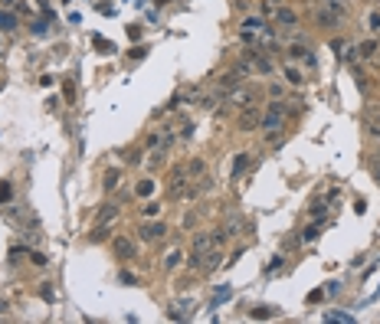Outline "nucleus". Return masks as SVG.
<instances>
[{"label": "nucleus", "instance_id": "nucleus-1", "mask_svg": "<svg viewBox=\"0 0 380 324\" xmlns=\"http://www.w3.org/2000/svg\"><path fill=\"white\" fill-rule=\"evenodd\" d=\"M285 125H288V118H285V115H276V111H262L259 128H262V135H266V144L276 141V138H282V135H285Z\"/></svg>", "mask_w": 380, "mask_h": 324}, {"label": "nucleus", "instance_id": "nucleus-2", "mask_svg": "<svg viewBox=\"0 0 380 324\" xmlns=\"http://www.w3.org/2000/svg\"><path fill=\"white\" fill-rule=\"evenodd\" d=\"M187 187H190L187 167L177 164L174 170H171V177H167V197H171V200H184V197H187Z\"/></svg>", "mask_w": 380, "mask_h": 324}, {"label": "nucleus", "instance_id": "nucleus-3", "mask_svg": "<svg viewBox=\"0 0 380 324\" xmlns=\"http://www.w3.org/2000/svg\"><path fill=\"white\" fill-rule=\"evenodd\" d=\"M256 98H259V88L253 85H236L226 92V105H233V108H249V105H256Z\"/></svg>", "mask_w": 380, "mask_h": 324}, {"label": "nucleus", "instance_id": "nucleus-4", "mask_svg": "<svg viewBox=\"0 0 380 324\" xmlns=\"http://www.w3.org/2000/svg\"><path fill=\"white\" fill-rule=\"evenodd\" d=\"M167 236V223L164 220H144L141 226H138V239L141 243H158V239Z\"/></svg>", "mask_w": 380, "mask_h": 324}, {"label": "nucleus", "instance_id": "nucleus-5", "mask_svg": "<svg viewBox=\"0 0 380 324\" xmlns=\"http://www.w3.org/2000/svg\"><path fill=\"white\" fill-rule=\"evenodd\" d=\"M259 121H262V111L256 108V105L239 108V115H236V128H239V131H256V128H259Z\"/></svg>", "mask_w": 380, "mask_h": 324}, {"label": "nucleus", "instance_id": "nucleus-6", "mask_svg": "<svg viewBox=\"0 0 380 324\" xmlns=\"http://www.w3.org/2000/svg\"><path fill=\"white\" fill-rule=\"evenodd\" d=\"M111 252H115V259H135L138 255V245H135V239L131 236H115L111 239Z\"/></svg>", "mask_w": 380, "mask_h": 324}, {"label": "nucleus", "instance_id": "nucleus-7", "mask_svg": "<svg viewBox=\"0 0 380 324\" xmlns=\"http://www.w3.org/2000/svg\"><path fill=\"white\" fill-rule=\"evenodd\" d=\"M279 72H282V79L288 82V85H295V88L305 85V72H301V66H295V63H282V66H279Z\"/></svg>", "mask_w": 380, "mask_h": 324}, {"label": "nucleus", "instance_id": "nucleus-8", "mask_svg": "<svg viewBox=\"0 0 380 324\" xmlns=\"http://www.w3.org/2000/svg\"><path fill=\"white\" fill-rule=\"evenodd\" d=\"M253 167V151H239L236 158H233V170H230V180H239Z\"/></svg>", "mask_w": 380, "mask_h": 324}, {"label": "nucleus", "instance_id": "nucleus-9", "mask_svg": "<svg viewBox=\"0 0 380 324\" xmlns=\"http://www.w3.org/2000/svg\"><path fill=\"white\" fill-rule=\"evenodd\" d=\"M20 30V13L16 10H10V7H0V33H16Z\"/></svg>", "mask_w": 380, "mask_h": 324}, {"label": "nucleus", "instance_id": "nucleus-10", "mask_svg": "<svg viewBox=\"0 0 380 324\" xmlns=\"http://www.w3.org/2000/svg\"><path fill=\"white\" fill-rule=\"evenodd\" d=\"M223 102H226V88H220V85H216L213 92H206V95H200V98H197V105H200V108H206V111H213L216 105H223Z\"/></svg>", "mask_w": 380, "mask_h": 324}, {"label": "nucleus", "instance_id": "nucleus-11", "mask_svg": "<svg viewBox=\"0 0 380 324\" xmlns=\"http://www.w3.org/2000/svg\"><path fill=\"white\" fill-rule=\"evenodd\" d=\"M220 265H223V252H220V245L206 249V252H203V269H200V272H206V275H210V272H216Z\"/></svg>", "mask_w": 380, "mask_h": 324}, {"label": "nucleus", "instance_id": "nucleus-12", "mask_svg": "<svg viewBox=\"0 0 380 324\" xmlns=\"http://www.w3.org/2000/svg\"><path fill=\"white\" fill-rule=\"evenodd\" d=\"M315 20H318V26H325V30H338L341 23H344V16H338V13H331V10H321L318 7V13H315Z\"/></svg>", "mask_w": 380, "mask_h": 324}, {"label": "nucleus", "instance_id": "nucleus-13", "mask_svg": "<svg viewBox=\"0 0 380 324\" xmlns=\"http://www.w3.org/2000/svg\"><path fill=\"white\" fill-rule=\"evenodd\" d=\"M272 20H276L279 26H285V30H292V26H298V13H295L292 7H279Z\"/></svg>", "mask_w": 380, "mask_h": 324}, {"label": "nucleus", "instance_id": "nucleus-14", "mask_svg": "<svg viewBox=\"0 0 380 324\" xmlns=\"http://www.w3.org/2000/svg\"><path fill=\"white\" fill-rule=\"evenodd\" d=\"M193 252H206L213 249V230H203V233H193V243H190Z\"/></svg>", "mask_w": 380, "mask_h": 324}, {"label": "nucleus", "instance_id": "nucleus-15", "mask_svg": "<svg viewBox=\"0 0 380 324\" xmlns=\"http://www.w3.org/2000/svg\"><path fill=\"white\" fill-rule=\"evenodd\" d=\"M154 190H158V180H154V177H144V180H138L135 197L138 200H151V197H154Z\"/></svg>", "mask_w": 380, "mask_h": 324}, {"label": "nucleus", "instance_id": "nucleus-16", "mask_svg": "<svg viewBox=\"0 0 380 324\" xmlns=\"http://www.w3.org/2000/svg\"><path fill=\"white\" fill-rule=\"evenodd\" d=\"M377 53H380V43L377 40H361V43H357V59H364V63H367V59H374Z\"/></svg>", "mask_w": 380, "mask_h": 324}, {"label": "nucleus", "instance_id": "nucleus-17", "mask_svg": "<svg viewBox=\"0 0 380 324\" xmlns=\"http://www.w3.org/2000/svg\"><path fill=\"white\" fill-rule=\"evenodd\" d=\"M115 216H118V203H105L102 210L95 213V226H108Z\"/></svg>", "mask_w": 380, "mask_h": 324}, {"label": "nucleus", "instance_id": "nucleus-18", "mask_svg": "<svg viewBox=\"0 0 380 324\" xmlns=\"http://www.w3.org/2000/svg\"><path fill=\"white\" fill-rule=\"evenodd\" d=\"M249 318H253V321H269V318H279V308L276 305H256V308L249 311Z\"/></svg>", "mask_w": 380, "mask_h": 324}, {"label": "nucleus", "instance_id": "nucleus-19", "mask_svg": "<svg viewBox=\"0 0 380 324\" xmlns=\"http://www.w3.org/2000/svg\"><path fill=\"white\" fill-rule=\"evenodd\" d=\"M184 167H187V177H190V180H197V177H203V174H206V161H203V158L187 161Z\"/></svg>", "mask_w": 380, "mask_h": 324}, {"label": "nucleus", "instance_id": "nucleus-20", "mask_svg": "<svg viewBox=\"0 0 380 324\" xmlns=\"http://www.w3.org/2000/svg\"><path fill=\"white\" fill-rule=\"evenodd\" d=\"M118 183H121V167H111V170H105V177H102V187L108 190H118Z\"/></svg>", "mask_w": 380, "mask_h": 324}, {"label": "nucleus", "instance_id": "nucleus-21", "mask_svg": "<svg viewBox=\"0 0 380 324\" xmlns=\"http://www.w3.org/2000/svg\"><path fill=\"white\" fill-rule=\"evenodd\" d=\"M161 265H164V272H174L177 265H184V252H181V249H171V252L161 259Z\"/></svg>", "mask_w": 380, "mask_h": 324}, {"label": "nucleus", "instance_id": "nucleus-22", "mask_svg": "<svg viewBox=\"0 0 380 324\" xmlns=\"http://www.w3.org/2000/svg\"><path fill=\"white\" fill-rule=\"evenodd\" d=\"M321 10H331V13L348 20V0H321Z\"/></svg>", "mask_w": 380, "mask_h": 324}, {"label": "nucleus", "instance_id": "nucleus-23", "mask_svg": "<svg viewBox=\"0 0 380 324\" xmlns=\"http://www.w3.org/2000/svg\"><path fill=\"white\" fill-rule=\"evenodd\" d=\"M144 148H148V151H158V148H164V131H161V128H154V131H151V135L144 138Z\"/></svg>", "mask_w": 380, "mask_h": 324}, {"label": "nucleus", "instance_id": "nucleus-24", "mask_svg": "<svg viewBox=\"0 0 380 324\" xmlns=\"http://www.w3.org/2000/svg\"><path fill=\"white\" fill-rule=\"evenodd\" d=\"M318 236H321V223H318V220H311L308 226H305V233H301V239H298V243H315Z\"/></svg>", "mask_w": 380, "mask_h": 324}, {"label": "nucleus", "instance_id": "nucleus-25", "mask_svg": "<svg viewBox=\"0 0 380 324\" xmlns=\"http://www.w3.org/2000/svg\"><path fill=\"white\" fill-rule=\"evenodd\" d=\"M230 295H233V292H230V285H220V288H216V295H213V301H210V308L216 311L220 305H226V301H230Z\"/></svg>", "mask_w": 380, "mask_h": 324}, {"label": "nucleus", "instance_id": "nucleus-26", "mask_svg": "<svg viewBox=\"0 0 380 324\" xmlns=\"http://www.w3.org/2000/svg\"><path fill=\"white\" fill-rule=\"evenodd\" d=\"M167 158V148H158V151H151V158H148V170H158L161 164H164Z\"/></svg>", "mask_w": 380, "mask_h": 324}, {"label": "nucleus", "instance_id": "nucleus-27", "mask_svg": "<svg viewBox=\"0 0 380 324\" xmlns=\"http://www.w3.org/2000/svg\"><path fill=\"white\" fill-rule=\"evenodd\" d=\"M158 216H161V203L148 200V203L141 206V220H158Z\"/></svg>", "mask_w": 380, "mask_h": 324}, {"label": "nucleus", "instance_id": "nucleus-28", "mask_svg": "<svg viewBox=\"0 0 380 324\" xmlns=\"http://www.w3.org/2000/svg\"><path fill=\"white\" fill-rule=\"evenodd\" d=\"M184 265H187V269H203V252H193V249H190V255H184Z\"/></svg>", "mask_w": 380, "mask_h": 324}, {"label": "nucleus", "instance_id": "nucleus-29", "mask_svg": "<svg viewBox=\"0 0 380 324\" xmlns=\"http://www.w3.org/2000/svg\"><path fill=\"white\" fill-rule=\"evenodd\" d=\"M325 213H328V203H325V200H315V203L308 206V216H311V220H325Z\"/></svg>", "mask_w": 380, "mask_h": 324}, {"label": "nucleus", "instance_id": "nucleus-30", "mask_svg": "<svg viewBox=\"0 0 380 324\" xmlns=\"http://www.w3.org/2000/svg\"><path fill=\"white\" fill-rule=\"evenodd\" d=\"M92 43H95V46H98V53H105V56H115V53H118V46H115V43H108V40H105V36H92Z\"/></svg>", "mask_w": 380, "mask_h": 324}, {"label": "nucleus", "instance_id": "nucleus-31", "mask_svg": "<svg viewBox=\"0 0 380 324\" xmlns=\"http://www.w3.org/2000/svg\"><path fill=\"white\" fill-rule=\"evenodd\" d=\"M10 200H13V183H10V180H0V206L10 203Z\"/></svg>", "mask_w": 380, "mask_h": 324}, {"label": "nucleus", "instance_id": "nucleus-32", "mask_svg": "<svg viewBox=\"0 0 380 324\" xmlns=\"http://www.w3.org/2000/svg\"><path fill=\"white\" fill-rule=\"evenodd\" d=\"M223 230H226V236H230V239H236V236H239V230H243V220H239V216H233V220L226 223Z\"/></svg>", "mask_w": 380, "mask_h": 324}, {"label": "nucleus", "instance_id": "nucleus-33", "mask_svg": "<svg viewBox=\"0 0 380 324\" xmlns=\"http://www.w3.org/2000/svg\"><path fill=\"white\" fill-rule=\"evenodd\" d=\"M33 33H36V36H46L49 33V16H40V20H33Z\"/></svg>", "mask_w": 380, "mask_h": 324}, {"label": "nucleus", "instance_id": "nucleus-34", "mask_svg": "<svg viewBox=\"0 0 380 324\" xmlns=\"http://www.w3.org/2000/svg\"><path fill=\"white\" fill-rule=\"evenodd\" d=\"M262 26H266V20H262V16H246V20H243V30H256V33H259Z\"/></svg>", "mask_w": 380, "mask_h": 324}, {"label": "nucleus", "instance_id": "nucleus-35", "mask_svg": "<svg viewBox=\"0 0 380 324\" xmlns=\"http://www.w3.org/2000/svg\"><path fill=\"white\" fill-rule=\"evenodd\" d=\"M105 239H108V226H95L89 233V243H105Z\"/></svg>", "mask_w": 380, "mask_h": 324}, {"label": "nucleus", "instance_id": "nucleus-36", "mask_svg": "<svg viewBox=\"0 0 380 324\" xmlns=\"http://www.w3.org/2000/svg\"><path fill=\"white\" fill-rule=\"evenodd\" d=\"M239 40H243L246 46H256V43H262V40H259V33H256V30H239Z\"/></svg>", "mask_w": 380, "mask_h": 324}, {"label": "nucleus", "instance_id": "nucleus-37", "mask_svg": "<svg viewBox=\"0 0 380 324\" xmlns=\"http://www.w3.org/2000/svg\"><path fill=\"white\" fill-rule=\"evenodd\" d=\"M193 121H181V131H177V138H181V141H190V138H193Z\"/></svg>", "mask_w": 380, "mask_h": 324}, {"label": "nucleus", "instance_id": "nucleus-38", "mask_svg": "<svg viewBox=\"0 0 380 324\" xmlns=\"http://www.w3.org/2000/svg\"><path fill=\"white\" fill-rule=\"evenodd\" d=\"M367 26H371V33H380V10H371V13H367Z\"/></svg>", "mask_w": 380, "mask_h": 324}, {"label": "nucleus", "instance_id": "nucleus-39", "mask_svg": "<svg viewBox=\"0 0 380 324\" xmlns=\"http://www.w3.org/2000/svg\"><path fill=\"white\" fill-rule=\"evenodd\" d=\"M325 321H354V315H348V311H328Z\"/></svg>", "mask_w": 380, "mask_h": 324}, {"label": "nucleus", "instance_id": "nucleus-40", "mask_svg": "<svg viewBox=\"0 0 380 324\" xmlns=\"http://www.w3.org/2000/svg\"><path fill=\"white\" fill-rule=\"evenodd\" d=\"M282 265H285V255H276V259H272L269 265H266V275H276V272L282 269Z\"/></svg>", "mask_w": 380, "mask_h": 324}, {"label": "nucleus", "instance_id": "nucleus-41", "mask_svg": "<svg viewBox=\"0 0 380 324\" xmlns=\"http://www.w3.org/2000/svg\"><path fill=\"white\" fill-rule=\"evenodd\" d=\"M30 262L36 265V269H46V265H49V259H46V255H43V252H33V249H30Z\"/></svg>", "mask_w": 380, "mask_h": 324}, {"label": "nucleus", "instance_id": "nucleus-42", "mask_svg": "<svg viewBox=\"0 0 380 324\" xmlns=\"http://www.w3.org/2000/svg\"><path fill=\"white\" fill-rule=\"evenodd\" d=\"M40 298L43 301H56V292H53V285H49V282L40 285Z\"/></svg>", "mask_w": 380, "mask_h": 324}, {"label": "nucleus", "instance_id": "nucleus-43", "mask_svg": "<svg viewBox=\"0 0 380 324\" xmlns=\"http://www.w3.org/2000/svg\"><path fill=\"white\" fill-rule=\"evenodd\" d=\"M276 10H279L276 0H262V13H266V16H276Z\"/></svg>", "mask_w": 380, "mask_h": 324}, {"label": "nucleus", "instance_id": "nucleus-44", "mask_svg": "<svg viewBox=\"0 0 380 324\" xmlns=\"http://www.w3.org/2000/svg\"><path fill=\"white\" fill-rule=\"evenodd\" d=\"M118 282H121V285H128V288H131V285H138V278L131 275V272H118Z\"/></svg>", "mask_w": 380, "mask_h": 324}, {"label": "nucleus", "instance_id": "nucleus-45", "mask_svg": "<svg viewBox=\"0 0 380 324\" xmlns=\"http://www.w3.org/2000/svg\"><path fill=\"white\" fill-rule=\"evenodd\" d=\"M371 170H374V180L380 183V151L374 154V161H371Z\"/></svg>", "mask_w": 380, "mask_h": 324}, {"label": "nucleus", "instance_id": "nucleus-46", "mask_svg": "<svg viewBox=\"0 0 380 324\" xmlns=\"http://www.w3.org/2000/svg\"><path fill=\"white\" fill-rule=\"evenodd\" d=\"M98 13H102V16H115V7H111V3H98Z\"/></svg>", "mask_w": 380, "mask_h": 324}, {"label": "nucleus", "instance_id": "nucleus-47", "mask_svg": "<svg viewBox=\"0 0 380 324\" xmlns=\"http://www.w3.org/2000/svg\"><path fill=\"white\" fill-rule=\"evenodd\" d=\"M128 36H131V40H141V26H135V23H128Z\"/></svg>", "mask_w": 380, "mask_h": 324}, {"label": "nucleus", "instance_id": "nucleus-48", "mask_svg": "<svg viewBox=\"0 0 380 324\" xmlns=\"http://www.w3.org/2000/svg\"><path fill=\"white\" fill-rule=\"evenodd\" d=\"M63 92H66V98H69V102L76 98V85H72V82H66V85H63Z\"/></svg>", "mask_w": 380, "mask_h": 324}, {"label": "nucleus", "instance_id": "nucleus-49", "mask_svg": "<svg viewBox=\"0 0 380 324\" xmlns=\"http://www.w3.org/2000/svg\"><path fill=\"white\" fill-rule=\"evenodd\" d=\"M144 53H148V49H144V46H138V49H131V59H144Z\"/></svg>", "mask_w": 380, "mask_h": 324}, {"label": "nucleus", "instance_id": "nucleus-50", "mask_svg": "<svg viewBox=\"0 0 380 324\" xmlns=\"http://www.w3.org/2000/svg\"><path fill=\"white\" fill-rule=\"evenodd\" d=\"M325 292H328V295H338V292H341V285H338V282H328Z\"/></svg>", "mask_w": 380, "mask_h": 324}, {"label": "nucleus", "instance_id": "nucleus-51", "mask_svg": "<svg viewBox=\"0 0 380 324\" xmlns=\"http://www.w3.org/2000/svg\"><path fill=\"white\" fill-rule=\"evenodd\" d=\"M269 92H272V95H276V98H279V95H282V92H285V88H282V85H279V82H272V85H269Z\"/></svg>", "mask_w": 380, "mask_h": 324}, {"label": "nucleus", "instance_id": "nucleus-52", "mask_svg": "<svg viewBox=\"0 0 380 324\" xmlns=\"http://www.w3.org/2000/svg\"><path fill=\"white\" fill-rule=\"evenodd\" d=\"M3 315H10V301L0 298V318H3Z\"/></svg>", "mask_w": 380, "mask_h": 324}, {"label": "nucleus", "instance_id": "nucleus-53", "mask_svg": "<svg viewBox=\"0 0 380 324\" xmlns=\"http://www.w3.org/2000/svg\"><path fill=\"white\" fill-rule=\"evenodd\" d=\"M371 135H374V138H380V125H371Z\"/></svg>", "mask_w": 380, "mask_h": 324}, {"label": "nucleus", "instance_id": "nucleus-54", "mask_svg": "<svg viewBox=\"0 0 380 324\" xmlns=\"http://www.w3.org/2000/svg\"><path fill=\"white\" fill-rule=\"evenodd\" d=\"M13 3H16V0H3V7H13Z\"/></svg>", "mask_w": 380, "mask_h": 324}]
</instances>
